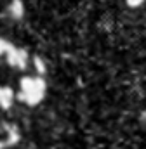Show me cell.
<instances>
[{
    "mask_svg": "<svg viewBox=\"0 0 146 149\" xmlns=\"http://www.w3.org/2000/svg\"><path fill=\"white\" fill-rule=\"evenodd\" d=\"M143 3H145V0H127V5L132 7V9H138V7H141Z\"/></svg>",
    "mask_w": 146,
    "mask_h": 149,
    "instance_id": "obj_7",
    "label": "cell"
},
{
    "mask_svg": "<svg viewBox=\"0 0 146 149\" xmlns=\"http://www.w3.org/2000/svg\"><path fill=\"white\" fill-rule=\"evenodd\" d=\"M33 63H35V68H36V71H38V74H44L45 73V64L42 63V59L36 56V57H33Z\"/></svg>",
    "mask_w": 146,
    "mask_h": 149,
    "instance_id": "obj_6",
    "label": "cell"
},
{
    "mask_svg": "<svg viewBox=\"0 0 146 149\" xmlns=\"http://www.w3.org/2000/svg\"><path fill=\"white\" fill-rule=\"evenodd\" d=\"M14 99H18L16 97V92L11 87H2L0 85V108L2 109H9L12 106Z\"/></svg>",
    "mask_w": 146,
    "mask_h": 149,
    "instance_id": "obj_3",
    "label": "cell"
},
{
    "mask_svg": "<svg viewBox=\"0 0 146 149\" xmlns=\"http://www.w3.org/2000/svg\"><path fill=\"white\" fill-rule=\"evenodd\" d=\"M11 14H12V17H21V14H23V7H21L19 2H14V3L11 5Z\"/></svg>",
    "mask_w": 146,
    "mask_h": 149,
    "instance_id": "obj_4",
    "label": "cell"
},
{
    "mask_svg": "<svg viewBox=\"0 0 146 149\" xmlns=\"http://www.w3.org/2000/svg\"><path fill=\"white\" fill-rule=\"evenodd\" d=\"M45 80L42 78V74L36 76H23L19 81V90L16 94L18 101L25 102L26 106H36L44 101L45 97Z\"/></svg>",
    "mask_w": 146,
    "mask_h": 149,
    "instance_id": "obj_1",
    "label": "cell"
},
{
    "mask_svg": "<svg viewBox=\"0 0 146 149\" xmlns=\"http://www.w3.org/2000/svg\"><path fill=\"white\" fill-rule=\"evenodd\" d=\"M5 59L7 63L12 66V68H18V70H26L28 63H30V56L25 49H19V47H11V50L5 54Z\"/></svg>",
    "mask_w": 146,
    "mask_h": 149,
    "instance_id": "obj_2",
    "label": "cell"
},
{
    "mask_svg": "<svg viewBox=\"0 0 146 149\" xmlns=\"http://www.w3.org/2000/svg\"><path fill=\"white\" fill-rule=\"evenodd\" d=\"M11 47H12V45H11L5 38H0V57H2V56H5V54L11 50Z\"/></svg>",
    "mask_w": 146,
    "mask_h": 149,
    "instance_id": "obj_5",
    "label": "cell"
}]
</instances>
